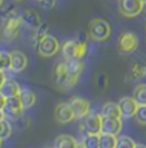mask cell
I'll list each match as a JSON object with an SVG mask.
<instances>
[{"label": "cell", "instance_id": "6da1fadb", "mask_svg": "<svg viewBox=\"0 0 146 148\" xmlns=\"http://www.w3.org/2000/svg\"><path fill=\"white\" fill-rule=\"evenodd\" d=\"M62 52L66 61H68V60H82L87 53V43H86L84 36H82V38L74 39V41L66 42L62 47Z\"/></svg>", "mask_w": 146, "mask_h": 148}, {"label": "cell", "instance_id": "7a4b0ae2", "mask_svg": "<svg viewBox=\"0 0 146 148\" xmlns=\"http://www.w3.org/2000/svg\"><path fill=\"white\" fill-rule=\"evenodd\" d=\"M88 36L91 39L97 42L107 41L111 36V25L105 19L95 18L88 24Z\"/></svg>", "mask_w": 146, "mask_h": 148}, {"label": "cell", "instance_id": "3957f363", "mask_svg": "<svg viewBox=\"0 0 146 148\" xmlns=\"http://www.w3.org/2000/svg\"><path fill=\"white\" fill-rule=\"evenodd\" d=\"M35 49L42 57H53L58 53V51L61 49V46H59V42L55 37L48 34L36 43Z\"/></svg>", "mask_w": 146, "mask_h": 148}, {"label": "cell", "instance_id": "277c9868", "mask_svg": "<svg viewBox=\"0 0 146 148\" xmlns=\"http://www.w3.org/2000/svg\"><path fill=\"white\" fill-rule=\"evenodd\" d=\"M144 3L141 0H120L118 9L120 13L126 18H135L144 9Z\"/></svg>", "mask_w": 146, "mask_h": 148}, {"label": "cell", "instance_id": "5b68a950", "mask_svg": "<svg viewBox=\"0 0 146 148\" xmlns=\"http://www.w3.org/2000/svg\"><path fill=\"white\" fill-rule=\"evenodd\" d=\"M1 113L5 119H8V120L9 119H18V118L20 116V114L23 113V106H22L20 100H19V96L5 99Z\"/></svg>", "mask_w": 146, "mask_h": 148}, {"label": "cell", "instance_id": "8992f818", "mask_svg": "<svg viewBox=\"0 0 146 148\" xmlns=\"http://www.w3.org/2000/svg\"><path fill=\"white\" fill-rule=\"evenodd\" d=\"M118 51L122 53H131L137 49L139 47V39L136 34L131 32H124L121 33L117 41Z\"/></svg>", "mask_w": 146, "mask_h": 148}, {"label": "cell", "instance_id": "52a82bcc", "mask_svg": "<svg viewBox=\"0 0 146 148\" xmlns=\"http://www.w3.org/2000/svg\"><path fill=\"white\" fill-rule=\"evenodd\" d=\"M69 106H71L74 119H84L89 114V103L83 97L74 96L69 100Z\"/></svg>", "mask_w": 146, "mask_h": 148}, {"label": "cell", "instance_id": "ba28073f", "mask_svg": "<svg viewBox=\"0 0 146 148\" xmlns=\"http://www.w3.org/2000/svg\"><path fill=\"white\" fill-rule=\"evenodd\" d=\"M102 116L101 114H88L84 118L81 129L83 134H101Z\"/></svg>", "mask_w": 146, "mask_h": 148}, {"label": "cell", "instance_id": "9c48e42d", "mask_svg": "<svg viewBox=\"0 0 146 148\" xmlns=\"http://www.w3.org/2000/svg\"><path fill=\"white\" fill-rule=\"evenodd\" d=\"M22 23L23 22H22L20 15L6 19L4 23V27H3V37H4L6 41H13L19 34V29H20Z\"/></svg>", "mask_w": 146, "mask_h": 148}, {"label": "cell", "instance_id": "30bf717a", "mask_svg": "<svg viewBox=\"0 0 146 148\" xmlns=\"http://www.w3.org/2000/svg\"><path fill=\"white\" fill-rule=\"evenodd\" d=\"M53 82L59 89H69L68 82V72L66 62L58 63L53 70Z\"/></svg>", "mask_w": 146, "mask_h": 148}, {"label": "cell", "instance_id": "8fae6325", "mask_svg": "<svg viewBox=\"0 0 146 148\" xmlns=\"http://www.w3.org/2000/svg\"><path fill=\"white\" fill-rule=\"evenodd\" d=\"M66 66H67L68 72L69 87H73L77 84L79 75L83 70V63H82V60H68V61H66Z\"/></svg>", "mask_w": 146, "mask_h": 148}, {"label": "cell", "instance_id": "7c38bea8", "mask_svg": "<svg viewBox=\"0 0 146 148\" xmlns=\"http://www.w3.org/2000/svg\"><path fill=\"white\" fill-rule=\"evenodd\" d=\"M118 108H120L121 118H132L135 116L139 105L132 96H124L118 101Z\"/></svg>", "mask_w": 146, "mask_h": 148}, {"label": "cell", "instance_id": "4fadbf2b", "mask_svg": "<svg viewBox=\"0 0 146 148\" xmlns=\"http://www.w3.org/2000/svg\"><path fill=\"white\" fill-rule=\"evenodd\" d=\"M54 118L58 123L61 124H67L72 120H74V115L69 106L68 103H59L54 109Z\"/></svg>", "mask_w": 146, "mask_h": 148}, {"label": "cell", "instance_id": "5bb4252c", "mask_svg": "<svg viewBox=\"0 0 146 148\" xmlns=\"http://www.w3.org/2000/svg\"><path fill=\"white\" fill-rule=\"evenodd\" d=\"M122 129V122L117 118H103L102 116V124H101V133L111 134L116 136L121 132Z\"/></svg>", "mask_w": 146, "mask_h": 148}, {"label": "cell", "instance_id": "9a60e30c", "mask_svg": "<svg viewBox=\"0 0 146 148\" xmlns=\"http://www.w3.org/2000/svg\"><path fill=\"white\" fill-rule=\"evenodd\" d=\"M28 66V57L20 51L10 52V71L19 73L23 72Z\"/></svg>", "mask_w": 146, "mask_h": 148}, {"label": "cell", "instance_id": "2e32d148", "mask_svg": "<svg viewBox=\"0 0 146 148\" xmlns=\"http://www.w3.org/2000/svg\"><path fill=\"white\" fill-rule=\"evenodd\" d=\"M22 87L15 80L11 79H5V81L3 82L1 87H0V94L3 95L4 99H9V97L18 96L20 92Z\"/></svg>", "mask_w": 146, "mask_h": 148}, {"label": "cell", "instance_id": "e0dca14e", "mask_svg": "<svg viewBox=\"0 0 146 148\" xmlns=\"http://www.w3.org/2000/svg\"><path fill=\"white\" fill-rule=\"evenodd\" d=\"M22 22L24 23L26 27H29L30 29H36L39 25L42 24V19L41 15L38 14L35 10H32V9H26V10L22 14Z\"/></svg>", "mask_w": 146, "mask_h": 148}, {"label": "cell", "instance_id": "ac0fdd59", "mask_svg": "<svg viewBox=\"0 0 146 148\" xmlns=\"http://www.w3.org/2000/svg\"><path fill=\"white\" fill-rule=\"evenodd\" d=\"M18 96H19V100H20V103H22L23 110L30 109L32 106H34V104L36 101V95L30 89H28V87H23Z\"/></svg>", "mask_w": 146, "mask_h": 148}, {"label": "cell", "instance_id": "d6986e66", "mask_svg": "<svg viewBox=\"0 0 146 148\" xmlns=\"http://www.w3.org/2000/svg\"><path fill=\"white\" fill-rule=\"evenodd\" d=\"M101 116L103 118H117V119H121V113H120V108H118V104L108 101L105 103L101 109Z\"/></svg>", "mask_w": 146, "mask_h": 148}, {"label": "cell", "instance_id": "ffe728a7", "mask_svg": "<svg viewBox=\"0 0 146 148\" xmlns=\"http://www.w3.org/2000/svg\"><path fill=\"white\" fill-rule=\"evenodd\" d=\"M76 143H77V140L72 136L62 134V136H58L55 138L53 148H76Z\"/></svg>", "mask_w": 146, "mask_h": 148}, {"label": "cell", "instance_id": "44dd1931", "mask_svg": "<svg viewBox=\"0 0 146 148\" xmlns=\"http://www.w3.org/2000/svg\"><path fill=\"white\" fill-rule=\"evenodd\" d=\"M132 97L139 106H146V84H139L135 87Z\"/></svg>", "mask_w": 146, "mask_h": 148}, {"label": "cell", "instance_id": "7402d4cb", "mask_svg": "<svg viewBox=\"0 0 146 148\" xmlns=\"http://www.w3.org/2000/svg\"><path fill=\"white\" fill-rule=\"evenodd\" d=\"M116 139H117V137L116 136L101 133L98 136L99 148H115L116 147Z\"/></svg>", "mask_w": 146, "mask_h": 148}, {"label": "cell", "instance_id": "603a6c76", "mask_svg": "<svg viewBox=\"0 0 146 148\" xmlns=\"http://www.w3.org/2000/svg\"><path fill=\"white\" fill-rule=\"evenodd\" d=\"M11 132V124L9 123V120L5 119V118H1L0 119V139L6 140L8 138H10Z\"/></svg>", "mask_w": 146, "mask_h": 148}, {"label": "cell", "instance_id": "cb8c5ba5", "mask_svg": "<svg viewBox=\"0 0 146 148\" xmlns=\"http://www.w3.org/2000/svg\"><path fill=\"white\" fill-rule=\"evenodd\" d=\"M48 31H49V25L47 23H42L38 28L34 29V32H33V42H34V45H36L45 36H48Z\"/></svg>", "mask_w": 146, "mask_h": 148}, {"label": "cell", "instance_id": "d4e9b609", "mask_svg": "<svg viewBox=\"0 0 146 148\" xmlns=\"http://www.w3.org/2000/svg\"><path fill=\"white\" fill-rule=\"evenodd\" d=\"M99 134H83V143L84 148H99V140H98Z\"/></svg>", "mask_w": 146, "mask_h": 148}, {"label": "cell", "instance_id": "484cf974", "mask_svg": "<svg viewBox=\"0 0 146 148\" xmlns=\"http://www.w3.org/2000/svg\"><path fill=\"white\" fill-rule=\"evenodd\" d=\"M135 147H136V142L127 136H120L116 139L115 148H135Z\"/></svg>", "mask_w": 146, "mask_h": 148}, {"label": "cell", "instance_id": "4316f807", "mask_svg": "<svg viewBox=\"0 0 146 148\" xmlns=\"http://www.w3.org/2000/svg\"><path fill=\"white\" fill-rule=\"evenodd\" d=\"M10 70V53L5 51H0V71Z\"/></svg>", "mask_w": 146, "mask_h": 148}, {"label": "cell", "instance_id": "83f0119b", "mask_svg": "<svg viewBox=\"0 0 146 148\" xmlns=\"http://www.w3.org/2000/svg\"><path fill=\"white\" fill-rule=\"evenodd\" d=\"M96 87H97L98 90H101V91H103V90L107 87L108 85V77L106 75L105 72H97V75H96Z\"/></svg>", "mask_w": 146, "mask_h": 148}, {"label": "cell", "instance_id": "f1b7e54d", "mask_svg": "<svg viewBox=\"0 0 146 148\" xmlns=\"http://www.w3.org/2000/svg\"><path fill=\"white\" fill-rule=\"evenodd\" d=\"M131 75L132 77H141L146 75V66L141 63H134L131 67Z\"/></svg>", "mask_w": 146, "mask_h": 148}, {"label": "cell", "instance_id": "f546056e", "mask_svg": "<svg viewBox=\"0 0 146 148\" xmlns=\"http://www.w3.org/2000/svg\"><path fill=\"white\" fill-rule=\"evenodd\" d=\"M136 122L141 125H146V106H139L135 114Z\"/></svg>", "mask_w": 146, "mask_h": 148}, {"label": "cell", "instance_id": "4dcf8cb0", "mask_svg": "<svg viewBox=\"0 0 146 148\" xmlns=\"http://www.w3.org/2000/svg\"><path fill=\"white\" fill-rule=\"evenodd\" d=\"M39 4L43 9H52L55 5V0H39Z\"/></svg>", "mask_w": 146, "mask_h": 148}, {"label": "cell", "instance_id": "1f68e13d", "mask_svg": "<svg viewBox=\"0 0 146 148\" xmlns=\"http://www.w3.org/2000/svg\"><path fill=\"white\" fill-rule=\"evenodd\" d=\"M5 79H6V77H5V73L3 72V71H0V87H1L3 82L5 81Z\"/></svg>", "mask_w": 146, "mask_h": 148}, {"label": "cell", "instance_id": "d6a6232c", "mask_svg": "<svg viewBox=\"0 0 146 148\" xmlns=\"http://www.w3.org/2000/svg\"><path fill=\"white\" fill-rule=\"evenodd\" d=\"M4 103H5V99L3 97V95L0 94V110L3 109V106H4Z\"/></svg>", "mask_w": 146, "mask_h": 148}, {"label": "cell", "instance_id": "836d02e7", "mask_svg": "<svg viewBox=\"0 0 146 148\" xmlns=\"http://www.w3.org/2000/svg\"><path fill=\"white\" fill-rule=\"evenodd\" d=\"M76 148H84V146H83V143L82 142H77L76 143Z\"/></svg>", "mask_w": 146, "mask_h": 148}, {"label": "cell", "instance_id": "e575fe53", "mask_svg": "<svg viewBox=\"0 0 146 148\" xmlns=\"http://www.w3.org/2000/svg\"><path fill=\"white\" fill-rule=\"evenodd\" d=\"M135 148H146V146H145V144H141V143H136Z\"/></svg>", "mask_w": 146, "mask_h": 148}, {"label": "cell", "instance_id": "d590c367", "mask_svg": "<svg viewBox=\"0 0 146 148\" xmlns=\"http://www.w3.org/2000/svg\"><path fill=\"white\" fill-rule=\"evenodd\" d=\"M3 4H4V0H0V8L3 6Z\"/></svg>", "mask_w": 146, "mask_h": 148}, {"label": "cell", "instance_id": "8d00e7d4", "mask_svg": "<svg viewBox=\"0 0 146 148\" xmlns=\"http://www.w3.org/2000/svg\"><path fill=\"white\" fill-rule=\"evenodd\" d=\"M1 143H3V140H1V139H0V148H1Z\"/></svg>", "mask_w": 146, "mask_h": 148}, {"label": "cell", "instance_id": "74e56055", "mask_svg": "<svg viewBox=\"0 0 146 148\" xmlns=\"http://www.w3.org/2000/svg\"><path fill=\"white\" fill-rule=\"evenodd\" d=\"M141 1H142V3H144V4H146V0H141Z\"/></svg>", "mask_w": 146, "mask_h": 148}, {"label": "cell", "instance_id": "f35d334b", "mask_svg": "<svg viewBox=\"0 0 146 148\" xmlns=\"http://www.w3.org/2000/svg\"><path fill=\"white\" fill-rule=\"evenodd\" d=\"M145 18H146V13H145Z\"/></svg>", "mask_w": 146, "mask_h": 148}, {"label": "cell", "instance_id": "ab89813d", "mask_svg": "<svg viewBox=\"0 0 146 148\" xmlns=\"http://www.w3.org/2000/svg\"><path fill=\"white\" fill-rule=\"evenodd\" d=\"M51 148H53V147H51Z\"/></svg>", "mask_w": 146, "mask_h": 148}]
</instances>
